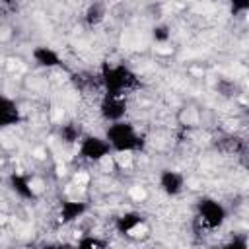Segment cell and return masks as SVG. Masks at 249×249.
<instances>
[{"instance_id":"obj_1","label":"cell","mask_w":249,"mask_h":249,"mask_svg":"<svg viewBox=\"0 0 249 249\" xmlns=\"http://www.w3.org/2000/svg\"><path fill=\"white\" fill-rule=\"evenodd\" d=\"M99 82L103 93L107 95H128L140 86V78L136 72L123 62H101L99 66Z\"/></svg>"},{"instance_id":"obj_2","label":"cell","mask_w":249,"mask_h":249,"mask_svg":"<svg viewBox=\"0 0 249 249\" xmlns=\"http://www.w3.org/2000/svg\"><path fill=\"white\" fill-rule=\"evenodd\" d=\"M103 136L109 142L111 150L117 154H132L144 148V136L126 119L117 123H107Z\"/></svg>"},{"instance_id":"obj_3","label":"cell","mask_w":249,"mask_h":249,"mask_svg":"<svg viewBox=\"0 0 249 249\" xmlns=\"http://www.w3.org/2000/svg\"><path fill=\"white\" fill-rule=\"evenodd\" d=\"M195 212L196 220L208 231H216L228 222V208L214 196H200L195 202Z\"/></svg>"},{"instance_id":"obj_4","label":"cell","mask_w":249,"mask_h":249,"mask_svg":"<svg viewBox=\"0 0 249 249\" xmlns=\"http://www.w3.org/2000/svg\"><path fill=\"white\" fill-rule=\"evenodd\" d=\"M76 146H78V158L88 163L105 161L113 154V150L103 134H86L84 132V136L80 138V142Z\"/></svg>"},{"instance_id":"obj_5","label":"cell","mask_w":249,"mask_h":249,"mask_svg":"<svg viewBox=\"0 0 249 249\" xmlns=\"http://www.w3.org/2000/svg\"><path fill=\"white\" fill-rule=\"evenodd\" d=\"M99 115L105 123H117L128 115V99L124 95H107L103 93L99 101Z\"/></svg>"},{"instance_id":"obj_6","label":"cell","mask_w":249,"mask_h":249,"mask_svg":"<svg viewBox=\"0 0 249 249\" xmlns=\"http://www.w3.org/2000/svg\"><path fill=\"white\" fill-rule=\"evenodd\" d=\"M6 183H8V189L21 200H27V202H35L39 198V193L33 185V179L27 175V173H21V171H12L8 177H6Z\"/></svg>"},{"instance_id":"obj_7","label":"cell","mask_w":249,"mask_h":249,"mask_svg":"<svg viewBox=\"0 0 249 249\" xmlns=\"http://www.w3.org/2000/svg\"><path fill=\"white\" fill-rule=\"evenodd\" d=\"M185 185H187V179L185 175L179 171V169H173V167H163L160 173H158V187L160 191L173 198V196H179L183 191H185Z\"/></svg>"},{"instance_id":"obj_8","label":"cell","mask_w":249,"mask_h":249,"mask_svg":"<svg viewBox=\"0 0 249 249\" xmlns=\"http://www.w3.org/2000/svg\"><path fill=\"white\" fill-rule=\"evenodd\" d=\"M88 212H89V204L86 200H80V198H64L58 204L56 218H58V224L72 226L78 220H82Z\"/></svg>"},{"instance_id":"obj_9","label":"cell","mask_w":249,"mask_h":249,"mask_svg":"<svg viewBox=\"0 0 249 249\" xmlns=\"http://www.w3.org/2000/svg\"><path fill=\"white\" fill-rule=\"evenodd\" d=\"M146 216L140 210H124L113 220V228L119 235H134L140 228L146 226Z\"/></svg>"},{"instance_id":"obj_10","label":"cell","mask_w":249,"mask_h":249,"mask_svg":"<svg viewBox=\"0 0 249 249\" xmlns=\"http://www.w3.org/2000/svg\"><path fill=\"white\" fill-rule=\"evenodd\" d=\"M23 123V113L19 109V103L0 91V130L14 128Z\"/></svg>"},{"instance_id":"obj_11","label":"cell","mask_w":249,"mask_h":249,"mask_svg":"<svg viewBox=\"0 0 249 249\" xmlns=\"http://www.w3.org/2000/svg\"><path fill=\"white\" fill-rule=\"evenodd\" d=\"M31 60H33L35 66L45 68V70H53V68L62 66L60 53L54 47H49V45H35L31 49Z\"/></svg>"},{"instance_id":"obj_12","label":"cell","mask_w":249,"mask_h":249,"mask_svg":"<svg viewBox=\"0 0 249 249\" xmlns=\"http://www.w3.org/2000/svg\"><path fill=\"white\" fill-rule=\"evenodd\" d=\"M105 16H107V8H105V4L99 2V0H93V2H89L88 8L84 10L82 19H84V23H86L88 27H97V25L105 19Z\"/></svg>"},{"instance_id":"obj_13","label":"cell","mask_w":249,"mask_h":249,"mask_svg":"<svg viewBox=\"0 0 249 249\" xmlns=\"http://www.w3.org/2000/svg\"><path fill=\"white\" fill-rule=\"evenodd\" d=\"M84 136V130H82V124L76 123V121H66L58 126V138L68 144V146H76L80 142V138Z\"/></svg>"},{"instance_id":"obj_14","label":"cell","mask_w":249,"mask_h":249,"mask_svg":"<svg viewBox=\"0 0 249 249\" xmlns=\"http://www.w3.org/2000/svg\"><path fill=\"white\" fill-rule=\"evenodd\" d=\"M109 241L99 237V235H93V233H84L76 239V247H82V249H103L107 247Z\"/></svg>"},{"instance_id":"obj_15","label":"cell","mask_w":249,"mask_h":249,"mask_svg":"<svg viewBox=\"0 0 249 249\" xmlns=\"http://www.w3.org/2000/svg\"><path fill=\"white\" fill-rule=\"evenodd\" d=\"M152 35V41L158 43V45H165L169 39H171V27L167 23H156L150 31Z\"/></svg>"},{"instance_id":"obj_16","label":"cell","mask_w":249,"mask_h":249,"mask_svg":"<svg viewBox=\"0 0 249 249\" xmlns=\"http://www.w3.org/2000/svg\"><path fill=\"white\" fill-rule=\"evenodd\" d=\"M231 16H245L249 12V0H228Z\"/></svg>"},{"instance_id":"obj_17","label":"cell","mask_w":249,"mask_h":249,"mask_svg":"<svg viewBox=\"0 0 249 249\" xmlns=\"http://www.w3.org/2000/svg\"><path fill=\"white\" fill-rule=\"evenodd\" d=\"M228 247H233V249H247V237H245V235H233L231 241L228 243Z\"/></svg>"}]
</instances>
